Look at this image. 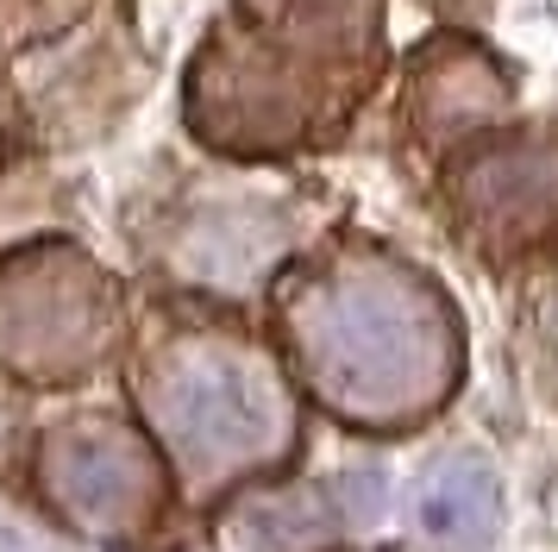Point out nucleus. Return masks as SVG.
Masks as SVG:
<instances>
[{"instance_id": "f257e3e1", "label": "nucleus", "mask_w": 558, "mask_h": 552, "mask_svg": "<svg viewBox=\"0 0 558 552\" xmlns=\"http://www.w3.org/2000/svg\"><path fill=\"white\" fill-rule=\"evenodd\" d=\"M289 364H302L307 389L339 421L357 427H414L433 401L452 396L458 376V321L433 296L427 276L402 271L383 251L339 257L307 276L302 296L282 308Z\"/></svg>"}, {"instance_id": "f03ea898", "label": "nucleus", "mask_w": 558, "mask_h": 552, "mask_svg": "<svg viewBox=\"0 0 558 552\" xmlns=\"http://www.w3.org/2000/svg\"><path fill=\"white\" fill-rule=\"evenodd\" d=\"M138 401L170 440V465L189 496H214L232 477L277 471L295 440V396L270 351L239 333H189L170 339L151 364H138Z\"/></svg>"}, {"instance_id": "7ed1b4c3", "label": "nucleus", "mask_w": 558, "mask_h": 552, "mask_svg": "<svg viewBox=\"0 0 558 552\" xmlns=\"http://www.w3.org/2000/svg\"><path fill=\"white\" fill-rule=\"evenodd\" d=\"M113 339V289L82 251H20L0 271V351L13 371L38 383H70V376L101 364Z\"/></svg>"}]
</instances>
